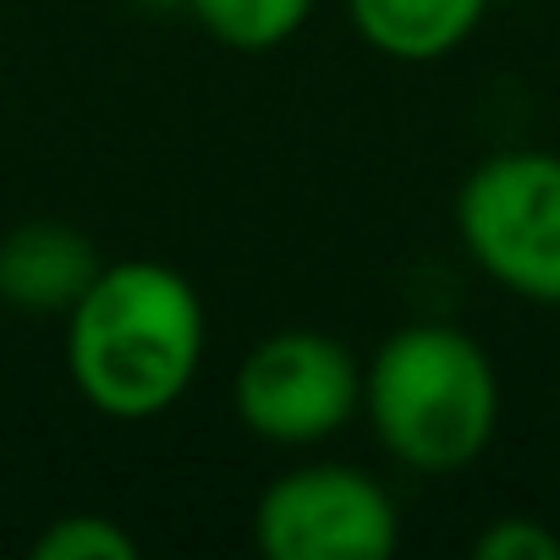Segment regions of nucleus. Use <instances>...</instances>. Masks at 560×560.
Masks as SVG:
<instances>
[{
    "mask_svg": "<svg viewBox=\"0 0 560 560\" xmlns=\"http://www.w3.org/2000/svg\"><path fill=\"white\" fill-rule=\"evenodd\" d=\"M203 298L160 258L105 264L67 314L72 390L121 423L171 412L203 369Z\"/></svg>",
    "mask_w": 560,
    "mask_h": 560,
    "instance_id": "f257e3e1",
    "label": "nucleus"
},
{
    "mask_svg": "<svg viewBox=\"0 0 560 560\" xmlns=\"http://www.w3.org/2000/svg\"><path fill=\"white\" fill-rule=\"evenodd\" d=\"M363 418L385 456L445 478L472 467L500 429V369L462 325H407L363 369Z\"/></svg>",
    "mask_w": 560,
    "mask_h": 560,
    "instance_id": "f03ea898",
    "label": "nucleus"
},
{
    "mask_svg": "<svg viewBox=\"0 0 560 560\" xmlns=\"http://www.w3.org/2000/svg\"><path fill=\"white\" fill-rule=\"evenodd\" d=\"M456 236L500 292L560 308V154L500 149L478 160L456 192Z\"/></svg>",
    "mask_w": 560,
    "mask_h": 560,
    "instance_id": "7ed1b4c3",
    "label": "nucleus"
},
{
    "mask_svg": "<svg viewBox=\"0 0 560 560\" xmlns=\"http://www.w3.org/2000/svg\"><path fill=\"white\" fill-rule=\"evenodd\" d=\"M231 401L264 445H325L363 412V363L325 330H275L242 358Z\"/></svg>",
    "mask_w": 560,
    "mask_h": 560,
    "instance_id": "20e7f679",
    "label": "nucleus"
},
{
    "mask_svg": "<svg viewBox=\"0 0 560 560\" xmlns=\"http://www.w3.org/2000/svg\"><path fill=\"white\" fill-rule=\"evenodd\" d=\"M253 544L269 560H385L401 544V511L363 467L308 462L258 494Z\"/></svg>",
    "mask_w": 560,
    "mask_h": 560,
    "instance_id": "39448f33",
    "label": "nucleus"
},
{
    "mask_svg": "<svg viewBox=\"0 0 560 560\" xmlns=\"http://www.w3.org/2000/svg\"><path fill=\"white\" fill-rule=\"evenodd\" d=\"M100 269L105 258L78 225L23 220L0 236V303L34 319H67Z\"/></svg>",
    "mask_w": 560,
    "mask_h": 560,
    "instance_id": "423d86ee",
    "label": "nucleus"
},
{
    "mask_svg": "<svg viewBox=\"0 0 560 560\" xmlns=\"http://www.w3.org/2000/svg\"><path fill=\"white\" fill-rule=\"evenodd\" d=\"M494 0H347V18L385 61L429 67L456 56L489 18Z\"/></svg>",
    "mask_w": 560,
    "mask_h": 560,
    "instance_id": "0eeeda50",
    "label": "nucleus"
},
{
    "mask_svg": "<svg viewBox=\"0 0 560 560\" xmlns=\"http://www.w3.org/2000/svg\"><path fill=\"white\" fill-rule=\"evenodd\" d=\"M314 7L319 0H187V12L198 18L209 39H220L225 50H247V56L292 45L308 28Z\"/></svg>",
    "mask_w": 560,
    "mask_h": 560,
    "instance_id": "6e6552de",
    "label": "nucleus"
},
{
    "mask_svg": "<svg viewBox=\"0 0 560 560\" xmlns=\"http://www.w3.org/2000/svg\"><path fill=\"white\" fill-rule=\"evenodd\" d=\"M34 555L39 560H138V538L116 516L72 511V516H56L34 538Z\"/></svg>",
    "mask_w": 560,
    "mask_h": 560,
    "instance_id": "1a4fd4ad",
    "label": "nucleus"
},
{
    "mask_svg": "<svg viewBox=\"0 0 560 560\" xmlns=\"http://www.w3.org/2000/svg\"><path fill=\"white\" fill-rule=\"evenodd\" d=\"M478 560H560V533L544 516H494L472 538Z\"/></svg>",
    "mask_w": 560,
    "mask_h": 560,
    "instance_id": "9d476101",
    "label": "nucleus"
},
{
    "mask_svg": "<svg viewBox=\"0 0 560 560\" xmlns=\"http://www.w3.org/2000/svg\"><path fill=\"white\" fill-rule=\"evenodd\" d=\"M138 7H154V12H171V7H187V0H138Z\"/></svg>",
    "mask_w": 560,
    "mask_h": 560,
    "instance_id": "9b49d317",
    "label": "nucleus"
}]
</instances>
